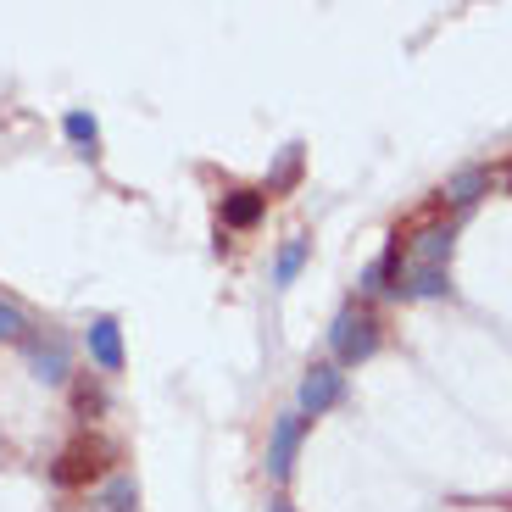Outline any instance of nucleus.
<instances>
[{
	"mask_svg": "<svg viewBox=\"0 0 512 512\" xmlns=\"http://www.w3.org/2000/svg\"><path fill=\"white\" fill-rule=\"evenodd\" d=\"M268 212V195L262 190H229L223 195V229H256Z\"/></svg>",
	"mask_w": 512,
	"mask_h": 512,
	"instance_id": "nucleus-9",
	"label": "nucleus"
},
{
	"mask_svg": "<svg viewBox=\"0 0 512 512\" xmlns=\"http://www.w3.org/2000/svg\"><path fill=\"white\" fill-rule=\"evenodd\" d=\"M73 412L84 423H95L106 412V384H101V373H90V379H78L73 384Z\"/></svg>",
	"mask_w": 512,
	"mask_h": 512,
	"instance_id": "nucleus-12",
	"label": "nucleus"
},
{
	"mask_svg": "<svg viewBox=\"0 0 512 512\" xmlns=\"http://www.w3.org/2000/svg\"><path fill=\"white\" fill-rule=\"evenodd\" d=\"M307 256H312V240H307V234L284 240L279 256H273V284H279V290H290V284L301 279V268H307Z\"/></svg>",
	"mask_w": 512,
	"mask_h": 512,
	"instance_id": "nucleus-10",
	"label": "nucleus"
},
{
	"mask_svg": "<svg viewBox=\"0 0 512 512\" xmlns=\"http://www.w3.org/2000/svg\"><path fill=\"white\" fill-rule=\"evenodd\" d=\"M362 295H384V268L379 262H368V268H362V284H357Z\"/></svg>",
	"mask_w": 512,
	"mask_h": 512,
	"instance_id": "nucleus-16",
	"label": "nucleus"
},
{
	"mask_svg": "<svg viewBox=\"0 0 512 512\" xmlns=\"http://www.w3.org/2000/svg\"><path fill=\"white\" fill-rule=\"evenodd\" d=\"M117 446L106 435H78L73 446H62L56 451V462H51V485H62V490H84V485H95V479H112L117 468Z\"/></svg>",
	"mask_w": 512,
	"mask_h": 512,
	"instance_id": "nucleus-2",
	"label": "nucleus"
},
{
	"mask_svg": "<svg viewBox=\"0 0 512 512\" xmlns=\"http://www.w3.org/2000/svg\"><path fill=\"white\" fill-rule=\"evenodd\" d=\"M28 329H34V323L23 318V307H12V301H0V340H23Z\"/></svg>",
	"mask_w": 512,
	"mask_h": 512,
	"instance_id": "nucleus-15",
	"label": "nucleus"
},
{
	"mask_svg": "<svg viewBox=\"0 0 512 512\" xmlns=\"http://www.w3.org/2000/svg\"><path fill=\"white\" fill-rule=\"evenodd\" d=\"M90 512H140V485H134L128 474H112L101 485V496H95Z\"/></svg>",
	"mask_w": 512,
	"mask_h": 512,
	"instance_id": "nucleus-11",
	"label": "nucleus"
},
{
	"mask_svg": "<svg viewBox=\"0 0 512 512\" xmlns=\"http://www.w3.org/2000/svg\"><path fill=\"white\" fill-rule=\"evenodd\" d=\"M329 351H334V368H357L379 351V318L368 307H346L329 329Z\"/></svg>",
	"mask_w": 512,
	"mask_h": 512,
	"instance_id": "nucleus-3",
	"label": "nucleus"
},
{
	"mask_svg": "<svg viewBox=\"0 0 512 512\" xmlns=\"http://www.w3.org/2000/svg\"><path fill=\"white\" fill-rule=\"evenodd\" d=\"M62 134L78 145V151H90V156H95V145H101V123H95L90 112H67L62 117Z\"/></svg>",
	"mask_w": 512,
	"mask_h": 512,
	"instance_id": "nucleus-13",
	"label": "nucleus"
},
{
	"mask_svg": "<svg viewBox=\"0 0 512 512\" xmlns=\"http://www.w3.org/2000/svg\"><path fill=\"white\" fill-rule=\"evenodd\" d=\"M17 346H23V357H28V368H34L39 384H67L73 379V340H67L62 329H28Z\"/></svg>",
	"mask_w": 512,
	"mask_h": 512,
	"instance_id": "nucleus-4",
	"label": "nucleus"
},
{
	"mask_svg": "<svg viewBox=\"0 0 512 512\" xmlns=\"http://www.w3.org/2000/svg\"><path fill=\"white\" fill-rule=\"evenodd\" d=\"M268 512H295V507H290L284 496H273V501H268Z\"/></svg>",
	"mask_w": 512,
	"mask_h": 512,
	"instance_id": "nucleus-17",
	"label": "nucleus"
},
{
	"mask_svg": "<svg viewBox=\"0 0 512 512\" xmlns=\"http://www.w3.org/2000/svg\"><path fill=\"white\" fill-rule=\"evenodd\" d=\"M84 351H90L95 373H123V329H117V318H90V329H84Z\"/></svg>",
	"mask_w": 512,
	"mask_h": 512,
	"instance_id": "nucleus-7",
	"label": "nucleus"
},
{
	"mask_svg": "<svg viewBox=\"0 0 512 512\" xmlns=\"http://www.w3.org/2000/svg\"><path fill=\"white\" fill-rule=\"evenodd\" d=\"M301 440H307V418H301V412H279L273 429H268V479H279V485L290 479Z\"/></svg>",
	"mask_w": 512,
	"mask_h": 512,
	"instance_id": "nucleus-6",
	"label": "nucleus"
},
{
	"mask_svg": "<svg viewBox=\"0 0 512 512\" xmlns=\"http://www.w3.org/2000/svg\"><path fill=\"white\" fill-rule=\"evenodd\" d=\"M490 190H496V167H485V162H474V167H457V173L446 179V201L457 206V212H468V206H479Z\"/></svg>",
	"mask_w": 512,
	"mask_h": 512,
	"instance_id": "nucleus-8",
	"label": "nucleus"
},
{
	"mask_svg": "<svg viewBox=\"0 0 512 512\" xmlns=\"http://www.w3.org/2000/svg\"><path fill=\"white\" fill-rule=\"evenodd\" d=\"M451 240H457V223H423L418 234H396L401 245V268L390 295H418V301H435L451 290Z\"/></svg>",
	"mask_w": 512,
	"mask_h": 512,
	"instance_id": "nucleus-1",
	"label": "nucleus"
},
{
	"mask_svg": "<svg viewBox=\"0 0 512 512\" xmlns=\"http://www.w3.org/2000/svg\"><path fill=\"white\" fill-rule=\"evenodd\" d=\"M346 401V373L334 368V362H312L307 379H301V396H295V412L301 418H323Z\"/></svg>",
	"mask_w": 512,
	"mask_h": 512,
	"instance_id": "nucleus-5",
	"label": "nucleus"
},
{
	"mask_svg": "<svg viewBox=\"0 0 512 512\" xmlns=\"http://www.w3.org/2000/svg\"><path fill=\"white\" fill-rule=\"evenodd\" d=\"M295 179H301V145H284V156L273 162V173H268V190H262V195H279V190H290Z\"/></svg>",
	"mask_w": 512,
	"mask_h": 512,
	"instance_id": "nucleus-14",
	"label": "nucleus"
}]
</instances>
